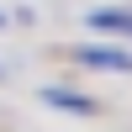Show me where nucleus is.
<instances>
[{
    "instance_id": "nucleus-1",
    "label": "nucleus",
    "mask_w": 132,
    "mask_h": 132,
    "mask_svg": "<svg viewBox=\"0 0 132 132\" xmlns=\"http://www.w3.org/2000/svg\"><path fill=\"white\" fill-rule=\"evenodd\" d=\"M69 58L79 69H106V74H132V53L122 42H85V48H69Z\"/></svg>"
},
{
    "instance_id": "nucleus-4",
    "label": "nucleus",
    "mask_w": 132,
    "mask_h": 132,
    "mask_svg": "<svg viewBox=\"0 0 132 132\" xmlns=\"http://www.w3.org/2000/svg\"><path fill=\"white\" fill-rule=\"evenodd\" d=\"M5 21H11V16H5V11H0V27H5Z\"/></svg>"
},
{
    "instance_id": "nucleus-5",
    "label": "nucleus",
    "mask_w": 132,
    "mask_h": 132,
    "mask_svg": "<svg viewBox=\"0 0 132 132\" xmlns=\"http://www.w3.org/2000/svg\"><path fill=\"white\" fill-rule=\"evenodd\" d=\"M0 79H5V69H0Z\"/></svg>"
},
{
    "instance_id": "nucleus-2",
    "label": "nucleus",
    "mask_w": 132,
    "mask_h": 132,
    "mask_svg": "<svg viewBox=\"0 0 132 132\" xmlns=\"http://www.w3.org/2000/svg\"><path fill=\"white\" fill-rule=\"evenodd\" d=\"M42 106H53V111H69V116H95V111H101L90 95L63 90V85H48V90H42Z\"/></svg>"
},
{
    "instance_id": "nucleus-3",
    "label": "nucleus",
    "mask_w": 132,
    "mask_h": 132,
    "mask_svg": "<svg viewBox=\"0 0 132 132\" xmlns=\"http://www.w3.org/2000/svg\"><path fill=\"white\" fill-rule=\"evenodd\" d=\"M90 27L95 32H116V37H132V11H116V5L90 11Z\"/></svg>"
}]
</instances>
